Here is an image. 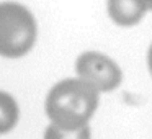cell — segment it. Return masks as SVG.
I'll use <instances>...</instances> for the list:
<instances>
[{
	"label": "cell",
	"instance_id": "6da1fadb",
	"mask_svg": "<svg viewBox=\"0 0 152 139\" xmlns=\"http://www.w3.org/2000/svg\"><path fill=\"white\" fill-rule=\"evenodd\" d=\"M98 106V90L83 79H66L53 87L46 98V113L53 124L79 129L88 123Z\"/></svg>",
	"mask_w": 152,
	"mask_h": 139
},
{
	"label": "cell",
	"instance_id": "7a4b0ae2",
	"mask_svg": "<svg viewBox=\"0 0 152 139\" xmlns=\"http://www.w3.org/2000/svg\"><path fill=\"white\" fill-rule=\"evenodd\" d=\"M36 21L23 5L0 4V56L20 57L33 48Z\"/></svg>",
	"mask_w": 152,
	"mask_h": 139
},
{
	"label": "cell",
	"instance_id": "3957f363",
	"mask_svg": "<svg viewBox=\"0 0 152 139\" xmlns=\"http://www.w3.org/2000/svg\"><path fill=\"white\" fill-rule=\"evenodd\" d=\"M80 79L88 82L98 92L115 90L121 83V70L118 64L100 53H83L75 64Z\"/></svg>",
	"mask_w": 152,
	"mask_h": 139
},
{
	"label": "cell",
	"instance_id": "277c9868",
	"mask_svg": "<svg viewBox=\"0 0 152 139\" xmlns=\"http://www.w3.org/2000/svg\"><path fill=\"white\" fill-rule=\"evenodd\" d=\"M147 5L144 0H108V15L119 26H132L139 23Z\"/></svg>",
	"mask_w": 152,
	"mask_h": 139
},
{
	"label": "cell",
	"instance_id": "5b68a950",
	"mask_svg": "<svg viewBox=\"0 0 152 139\" xmlns=\"http://www.w3.org/2000/svg\"><path fill=\"white\" fill-rule=\"evenodd\" d=\"M17 121H18L17 102L8 93L0 92V134L13 129Z\"/></svg>",
	"mask_w": 152,
	"mask_h": 139
},
{
	"label": "cell",
	"instance_id": "8992f818",
	"mask_svg": "<svg viewBox=\"0 0 152 139\" xmlns=\"http://www.w3.org/2000/svg\"><path fill=\"white\" fill-rule=\"evenodd\" d=\"M44 139H90V128L85 124L79 129H62L56 124H51L44 132Z\"/></svg>",
	"mask_w": 152,
	"mask_h": 139
},
{
	"label": "cell",
	"instance_id": "52a82bcc",
	"mask_svg": "<svg viewBox=\"0 0 152 139\" xmlns=\"http://www.w3.org/2000/svg\"><path fill=\"white\" fill-rule=\"evenodd\" d=\"M147 66H149V70L152 74V46L149 48V53H147Z\"/></svg>",
	"mask_w": 152,
	"mask_h": 139
},
{
	"label": "cell",
	"instance_id": "ba28073f",
	"mask_svg": "<svg viewBox=\"0 0 152 139\" xmlns=\"http://www.w3.org/2000/svg\"><path fill=\"white\" fill-rule=\"evenodd\" d=\"M145 5H147V10H152V0H144Z\"/></svg>",
	"mask_w": 152,
	"mask_h": 139
}]
</instances>
